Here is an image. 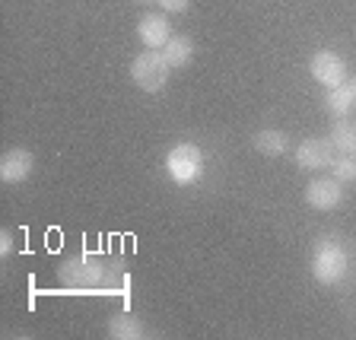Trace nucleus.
I'll use <instances>...</instances> for the list:
<instances>
[{"label": "nucleus", "mask_w": 356, "mask_h": 340, "mask_svg": "<svg viewBox=\"0 0 356 340\" xmlns=\"http://www.w3.org/2000/svg\"><path fill=\"white\" fill-rule=\"evenodd\" d=\"M309 267H312V277H315L321 286H337L350 270V252L343 248L341 238L325 236L315 242V248H312Z\"/></svg>", "instance_id": "obj_1"}, {"label": "nucleus", "mask_w": 356, "mask_h": 340, "mask_svg": "<svg viewBox=\"0 0 356 340\" xmlns=\"http://www.w3.org/2000/svg\"><path fill=\"white\" fill-rule=\"evenodd\" d=\"M204 169H207V156H204L200 147H194V143H175L165 153V172H169V178L178 188L197 185Z\"/></svg>", "instance_id": "obj_2"}, {"label": "nucleus", "mask_w": 356, "mask_h": 340, "mask_svg": "<svg viewBox=\"0 0 356 340\" xmlns=\"http://www.w3.org/2000/svg\"><path fill=\"white\" fill-rule=\"evenodd\" d=\"M169 74H172L169 60L163 58V51H153V48L140 51L131 60V80L137 83L143 92H159V89H165Z\"/></svg>", "instance_id": "obj_3"}, {"label": "nucleus", "mask_w": 356, "mask_h": 340, "mask_svg": "<svg viewBox=\"0 0 356 340\" xmlns=\"http://www.w3.org/2000/svg\"><path fill=\"white\" fill-rule=\"evenodd\" d=\"M334 143L331 137H309L302 140L296 149H293V159L302 172H318V169H331L334 163Z\"/></svg>", "instance_id": "obj_4"}, {"label": "nucleus", "mask_w": 356, "mask_h": 340, "mask_svg": "<svg viewBox=\"0 0 356 340\" xmlns=\"http://www.w3.org/2000/svg\"><path fill=\"white\" fill-rule=\"evenodd\" d=\"M309 74L315 76V80H318L325 89H334V86H341V83H347V60H343L337 51L321 48V51L312 54Z\"/></svg>", "instance_id": "obj_5"}, {"label": "nucleus", "mask_w": 356, "mask_h": 340, "mask_svg": "<svg viewBox=\"0 0 356 340\" xmlns=\"http://www.w3.org/2000/svg\"><path fill=\"white\" fill-rule=\"evenodd\" d=\"M305 204L318 213H331L343 204V185L337 178H312L309 188H305Z\"/></svg>", "instance_id": "obj_6"}, {"label": "nucleus", "mask_w": 356, "mask_h": 340, "mask_svg": "<svg viewBox=\"0 0 356 340\" xmlns=\"http://www.w3.org/2000/svg\"><path fill=\"white\" fill-rule=\"evenodd\" d=\"M60 277H64L70 286L99 289V286H105V283H108L111 270L105 264H99V261H70V264H64Z\"/></svg>", "instance_id": "obj_7"}, {"label": "nucleus", "mask_w": 356, "mask_h": 340, "mask_svg": "<svg viewBox=\"0 0 356 340\" xmlns=\"http://www.w3.org/2000/svg\"><path fill=\"white\" fill-rule=\"evenodd\" d=\"M32 169H35V156L26 147L7 149L3 159H0V178H3V185H19V181H26V178L32 175Z\"/></svg>", "instance_id": "obj_8"}, {"label": "nucleus", "mask_w": 356, "mask_h": 340, "mask_svg": "<svg viewBox=\"0 0 356 340\" xmlns=\"http://www.w3.org/2000/svg\"><path fill=\"white\" fill-rule=\"evenodd\" d=\"M137 38L143 42V48H153V51H163L172 38V22L163 13H147L137 22Z\"/></svg>", "instance_id": "obj_9"}, {"label": "nucleus", "mask_w": 356, "mask_h": 340, "mask_svg": "<svg viewBox=\"0 0 356 340\" xmlns=\"http://www.w3.org/2000/svg\"><path fill=\"white\" fill-rule=\"evenodd\" d=\"M252 147L258 149V153H264V156H283V153H289V137L283 131H277V127H264V131H258L252 137Z\"/></svg>", "instance_id": "obj_10"}, {"label": "nucleus", "mask_w": 356, "mask_h": 340, "mask_svg": "<svg viewBox=\"0 0 356 340\" xmlns=\"http://www.w3.org/2000/svg\"><path fill=\"white\" fill-rule=\"evenodd\" d=\"M163 58L169 60L172 70H181V67H188L194 60V42L188 35H172L169 44L163 48Z\"/></svg>", "instance_id": "obj_11"}, {"label": "nucleus", "mask_w": 356, "mask_h": 340, "mask_svg": "<svg viewBox=\"0 0 356 340\" xmlns=\"http://www.w3.org/2000/svg\"><path fill=\"white\" fill-rule=\"evenodd\" d=\"M143 334H147L143 325L134 318L131 311H118V315L108 318V337H115V340H140Z\"/></svg>", "instance_id": "obj_12"}, {"label": "nucleus", "mask_w": 356, "mask_h": 340, "mask_svg": "<svg viewBox=\"0 0 356 340\" xmlns=\"http://www.w3.org/2000/svg\"><path fill=\"white\" fill-rule=\"evenodd\" d=\"M331 143L337 153H350L356 156V121L350 118H334V127H331Z\"/></svg>", "instance_id": "obj_13"}, {"label": "nucleus", "mask_w": 356, "mask_h": 340, "mask_svg": "<svg viewBox=\"0 0 356 340\" xmlns=\"http://www.w3.org/2000/svg\"><path fill=\"white\" fill-rule=\"evenodd\" d=\"M325 105H327V111H331L334 118H350V111L356 108V102H353V96H350L347 83L327 89V92H325Z\"/></svg>", "instance_id": "obj_14"}, {"label": "nucleus", "mask_w": 356, "mask_h": 340, "mask_svg": "<svg viewBox=\"0 0 356 340\" xmlns=\"http://www.w3.org/2000/svg\"><path fill=\"white\" fill-rule=\"evenodd\" d=\"M331 175L337 178V181H356V156L350 153H337L334 156V163H331Z\"/></svg>", "instance_id": "obj_15"}, {"label": "nucleus", "mask_w": 356, "mask_h": 340, "mask_svg": "<svg viewBox=\"0 0 356 340\" xmlns=\"http://www.w3.org/2000/svg\"><path fill=\"white\" fill-rule=\"evenodd\" d=\"M156 3H159L165 13H185V10L191 7V0H156Z\"/></svg>", "instance_id": "obj_16"}, {"label": "nucleus", "mask_w": 356, "mask_h": 340, "mask_svg": "<svg viewBox=\"0 0 356 340\" xmlns=\"http://www.w3.org/2000/svg\"><path fill=\"white\" fill-rule=\"evenodd\" d=\"M10 252H13V236H10V232L3 229V236H0V254H3V258H7Z\"/></svg>", "instance_id": "obj_17"}, {"label": "nucleus", "mask_w": 356, "mask_h": 340, "mask_svg": "<svg viewBox=\"0 0 356 340\" xmlns=\"http://www.w3.org/2000/svg\"><path fill=\"white\" fill-rule=\"evenodd\" d=\"M347 89H350V96H353V102H356V76H347Z\"/></svg>", "instance_id": "obj_18"}]
</instances>
